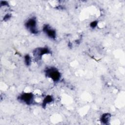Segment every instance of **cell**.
<instances>
[{
    "instance_id": "cell-8",
    "label": "cell",
    "mask_w": 125,
    "mask_h": 125,
    "mask_svg": "<svg viewBox=\"0 0 125 125\" xmlns=\"http://www.w3.org/2000/svg\"><path fill=\"white\" fill-rule=\"evenodd\" d=\"M24 62L27 65H29L31 62V58L29 55H26L24 57Z\"/></svg>"
},
{
    "instance_id": "cell-10",
    "label": "cell",
    "mask_w": 125,
    "mask_h": 125,
    "mask_svg": "<svg viewBox=\"0 0 125 125\" xmlns=\"http://www.w3.org/2000/svg\"><path fill=\"white\" fill-rule=\"evenodd\" d=\"M10 18H11V15H9V14H7V15H6L4 16V18H3V20H4V21L8 20L9 19H10Z\"/></svg>"
},
{
    "instance_id": "cell-3",
    "label": "cell",
    "mask_w": 125,
    "mask_h": 125,
    "mask_svg": "<svg viewBox=\"0 0 125 125\" xmlns=\"http://www.w3.org/2000/svg\"><path fill=\"white\" fill-rule=\"evenodd\" d=\"M19 99L21 101L27 104H31L33 102L34 95L32 93H24L21 95Z\"/></svg>"
},
{
    "instance_id": "cell-9",
    "label": "cell",
    "mask_w": 125,
    "mask_h": 125,
    "mask_svg": "<svg viewBox=\"0 0 125 125\" xmlns=\"http://www.w3.org/2000/svg\"><path fill=\"white\" fill-rule=\"evenodd\" d=\"M97 23H98V21H92V22H91L90 23V26L92 28H95L97 25Z\"/></svg>"
},
{
    "instance_id": "cell-4",
    "label": "cell",
    "mask_w": 125,
    "mask_h": 125,
    "mask_svg": "<svg viewBox=\"0 0 125 125\" xmlns=\"http://www.w3.org/2000/svg\"><path fill=\"white\" fill-rule=\"evenodd\" d=\"M50 50L47 48H39L35 49L34 51V55L36 59H40L42 56L45 54L50 53Z\"/></svg>"
},
{
    "instance_id": "cell-1",
    "label": "cell",
    "mask_w": 125,
    "mask_h": 125,
    "mask_svg": "<svg viewBox=\"0 0 125 125\" xmlns=\"http://www.w3.org/2000/svg\"><path fill=\"white\" fill-rule=\"evenodd\" d=\"M26 27L33 34H37L38 30L37 28V22L35 18H32L28 20L25 23Z\"/></svg>"
},
{
    "instance_id": "cell-2",
    "label": "cell",
    "mask_w": 125,
    "mask_h": 125,
    "mask_svg": "<svg viewBox=\"0 0 125 125\" xmlns=\"http://www.w3.org/2000/svg\"><path fill=\"white\" fill-rule=\"evenodd\" d=\"M46 75L53 80L54 82L58 81L61 77L60 73L55 68H50L46 70Z\"/></svg>"
},
{
    "instance_id": "cell-6",
    "label": "cell",
    "mask_w": 125,
    "mask_h": 125,
    "mask_svg": "<svg viewBox=\"0 0 125 125\" xmlns=\"http://www.w3.org/2000/svg\"><path fill=\"white\" fill-rule=\"evenodd\" d=\"M110 118V114L109 113H104L102 115L101 118V121L104 124H107Z\"/></svg>"
},
{
    "instance_id": "cell-5",
    "label": "cell",
    "mask_w": 125,
    "mask_h": 125,
    "mask_svg": "<svg viewBox=\"0 0 125 125\" xmlns=\"http://www.w3.org/2000/svg\"><path fill=\"white\" fill-rule=\"evenodd\" d=\"M43 30L49 37L53 39H55L56 36L55 31L54 29L50 28L48 25H45L43 26Z\"/></svg>"
},
{
    "instance_id": "cell-7",
    "label": "cell",
    "mask_w": 125,
    "mask_h": 125,
    "mask_svg": "<svg viewBox=\"0 0 125 125\" xmlns=\"http://www.w3.org/2000/svg\"><path fill=\"white\" fill-rule=\"evenodd\" d=\"M53 97L51 96L48 95L43 100L42 102V107H44L46 105L53 101Z\"/></svg>"
},
{
    "instance_id": "cell-11",
    "label": "cell",
    "mask_w": 125,
    "mask_h": 125,
    "mask_svg": "<svg viewBox=\"0 0 125 125\" xmlns=\"http://www.w3.org/2000/svg\"><path fill=\"white\" fill-rule=\"evenodd\" d=\"M8 2L6 1H1L0 2V5L1 6H5V5H8Z\"/></svg>"
}]
</instances>
